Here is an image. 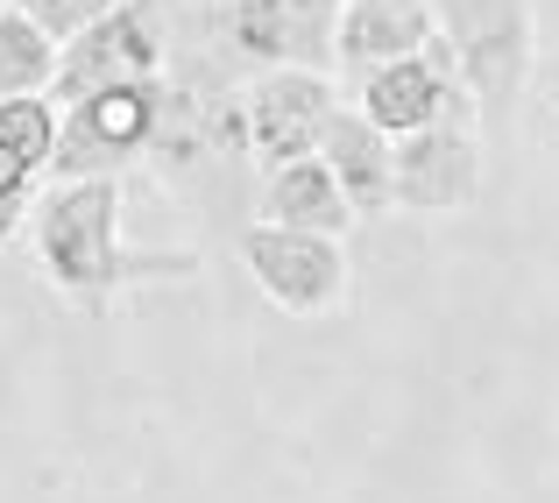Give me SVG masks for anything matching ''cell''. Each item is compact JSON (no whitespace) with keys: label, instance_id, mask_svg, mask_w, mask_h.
Returning <instances> with one entry per match:
<instances>
[{"label":"cell","instance_id":"6da1fadb","mask_svg":"<svg viewBox=\"0 0 559 503\" xmlns=\"http://www.w3.org/2000/svg\"><path fill=\"white\" fill-rule=\"evenodd\" d=\"M28 234H36L43 277L71 299H107L150 270L121 248V177H64V185L36 191Z\"/></svg>","mask_w":559,"mask_h":503},{"label":"cell","instance_id":"7a4b0ae2","mask_svg":"<svg viewBox=\"0 0 559 503\" xmlns=\"http://www.w3.org/2000/svg\"><path fill=\"white\" fill-rule=\"evenodd\" d=\"M439 43L453 57V79L475 100V114H510L538 65L532 0H432Z\"/></svg>","mask_w":559,"mask_h":503},{"label":"cell","instance_id":"3957f363","mask_svg":"<svg viewBox=\"0 0 559 503\" xmlns=\"http://www.w3.org/2000/svg\"><path fill=\"white\" fill-rule=\"evenodd\" d=\"M170 121V93L164 79L150 85H114V93H93L79 107H64V128H57V185L64 177H121V164H135L142 150H156Z\"/></svg>","mask_w":559,"mask_h":503},{"label":"cell","instance_id":"277c9868","mask_svg":"<svg viewBox=\"0 0 559 503\" xmlns=\"http://www.w3.org/2000/svg\"><path fill=\"white\" fill-rule=\"evenodd\" d=\"M164 79V36H156L150 8L142 0H121L114 14H99L93 28H79L71 43H57V107H79L93 93H114V85H150Z\"/></svg>","mask_w":559,"mask_h":503},{"label":"cell","instance_id":"5b68a950","mask_svg":"<svg viewBox=\"0 0 559 503\" xmlns=\"http://www.w3.org/2000/svg\"><path fill=\"white\" fill-rule=\"evenodd\" d=\"M341 8L347 0H227L219 28L262 71H319L341 65Z\"/></svg>","mask_w":559,"mask_h":503},{"label":"cell","instance_id":"8992f818","mask_svg":"<svg viewBox=\"0 0 559 503\" xmlns=\"http://www.w3.org/2000/svg\"><path fill=\"white\" fill-rule=\"evenodd\" d=\"M241 262L262 284V299L284 305L290 319H326L347 305V248L333 234H298V227H248Z\"/></svg>","mask_w":559,"mask_h":503},{"label":"cell","instance_id":"52a82bcc","mask_svg":"<svg viewBox=\"0 0 559 503\" xmlns=\"http://www.w3.org/2000/svg\"><path fill=\"white\" fill-rule=\"evenodd\" d=\"M481 191V128L475 107L390 142V206L411 213H461Z\"/></svg>","mask_w":559,"mask_h":503},{"label":"cell","instance_id":"ba28073f","mask_svg":"<svg viewBox=\"0 0 559 503\" xmlns=\"http://www.w3.org/2000/svg\"><path fill=\"white\" fill-rule=\"evenodd\" d=\"M333 114H341L333 79H319V71H262L241 93V136L270 171H284L298 156H319Z\"/></svg>","mask_w":559,"mask_h":503},{"label":"cell","instance_id":"9c48e42d","mask_svg":"<svg viewBox=\"0 0 559 503\" xmlns=\"http://www.w3.org/2000/svg\"><path fill=\"white\" fill-rule=\"evenodd\" d=\"M475 107V100L461 93V79H453V57L447 43H432V50L404 57V65H382L369 79H355V114L361 121H376L382 136H418V128L447 121V114Z\"/></svg>","mask_w":559,"mask_h":503},{"label":"cell","instance_id":"30bf717a","mask_svg":"<svg viewBox=\"0 0 559 503\" xmlns=\"http://www.w3.org/2000/svg\"><path fill=\"white\" fill-rule=\"evenodd\" d=\"M432 43H439L432 0H347L341 8V71H355V79L404 65Z\"/></svg>","mask_w":559,"mask_h":503},{"label":"cell","instance_id":"8fae6325","mask_svg":"<svg viewBox=\"0 0 559 503\" xmlns=\"http://www.w3.org/2000/svg\"><path fill=\"white\" fill-rule=\"evenodd\" d=\"M255 220L262 227H298V234H333V242H341V234L355 227V206L341 199V185H333V171L319 164V156H298V164L270 171Z\"/></svg>","mask_w":559,"mask_h":503},{"label":"cell","instance_id":"7c38bea8","mask_svg":"<svg viewBox=\"0 0 559 503\" xmlns=\"http://www.w3.org/2000/svg\"><path fill=\"white\" fill-rule=\"evenodd\" d=\"M319 164L333 171L341 199L355 213H382L390 206V136L376 121H361L355 107H341L326 121V142H319Z\"/></svg>","mask_w":559,"mask_h":503},{"label":"cell","instance_id":"4fadbf2b","mask_svg":"<svg viewBox=\"0 0 559 503\" xmlns=\"http://www.w3.org/2000/svg\"><path fill=\"white\" fill-rule=\"evenodd\" d=\"M57 85V43L22 8L0 14V100H36Z\"/></svg>","mask_w":559,"mask_h":503},{"label":"cell","instance_id":"5bb4252c","mask_svg":"<svg viewBox=\"0 0 559 503\" xmlns=\"http://www.w3.org/2000/svg\"><path fill=\"white\" fill-rule=\"evenodd\" d=\"M57 128H64V107H57L50 93H36V100H0V150L14 156V164H28V171H50V156H57Z\"/></svg>","mask_w":559,"mask_h":503},{"label":"cell","instance_id":"9a60e30c","mask_svg":"<svg viewBox=\"0 0 559 503\" xmlns=\"http://www.w3.org/2000/svg\"><path fill=\"white\" fill-rule=\"evenodd\" d=\"M8 8H22L28 22H36L43 36H50V43H71L79 28H93L99 14H114L121 0H8Z\"/></svg>","mask_w":559,"mask_h":503},{"label":"cell","instance_id":"2e32d148","mask_svg":"<svg viewBox=\"0 0 559 503\" xmlns=\"http://www.w3.org/2000/svg\"><path fill=\"white\" fill-rule=\"evenodd\" d=\"M36 185H43L36 171L14 164V156L0 150V248H8V242H14V227H22V220L36 213Z\"/></svg>","mask_w":559,"mask_h":503},{"label":"cell","instance_id":"e0dca14e","mask_svg":"<svg viewBox=\"0 0 559 503\" xmlns=\"http://www.w3.org/2000/svg\"><path fill=\"white\" fill-rule=\"evenodd\" d=\"M205 8H227V0H205Z\"/></svg>","mask_w":559,"mask_h":503},{"label":"cell","instance_id":"ac0fdd59","mask_svg":"<svg viewBox=\"0 0 559 503\" xmlns=\"http://www.w3.org/2000/svg\"><path fill=\"white\" fill-rule=\"evenodd\" d=\"M0 14H8V0H0Z\"/></svg>","mask_w":559,"mask_h":503}]
</instances>
